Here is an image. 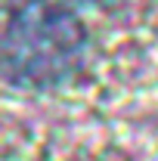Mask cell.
<instances>
[{
  "mask_svg": "<svg viewBox=\"0 0 158 161\" xmlns=\"http://www.w3.org/2000/svg\"><path fill=\"white\" fill-rule=\"evenodd\" d=\"M87 34L75 13L50 0H28L3 34V75L16 87H56L84 62Z\"/></svg>",
  "mask_w": 158,
  "mask_h": 161,
  "instance_id": "1",
  "label": "cell"
},
{
  "mask_svg": "<svg viewBox=\"0 0 158 161\" xmlns=\"http://www.w3.org/2000/svg\"><path fill=\"white\" fill-rule=\"evenodd\" d=\"M81 3H93V6H115L121 0H81Z\"/></svg>",
  "mask_w": 158,
  "mask_h": 161,
  "instance_id": "2",
  "label": "cell"
}]
</instances>
